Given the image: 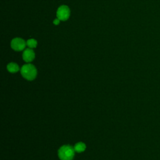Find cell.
<instances>
[{
  "instance_id": "cell-1",
  "label": "cell",
  "mask_w": 160,
  "mask_h": 160,
  "mask_svg": "<svg viewBox=\"0 0 160 160\" xmlns=\"http://www.w3.org/2000/svg\"><path fill=\"white\" fill-rule=\"evenodd\" d=\"M74 149L71 146L64 145L58 150V156L61 160H72L74 156Z\"/></svg>"
},
{
  "instance_id": "cell-2",
  "label": "cell",
  "mask_w": 160,
  "mask_h": 160,
  "mask_svg": "<svg viewBox=\"0 0 160 160\" xmlns=\"http://www.w3.org/2000/svg\"><path fill=\"white\" fill-rule=\"evenodd\" d=\"M21 73L23 78L31 81L36 78L37 70L34 66L31 64H26L22 66L21 69Z\"/></svg>"
},
{
  "instance_id": "cell-3",
  "label": "cell",
  "mask_w": 160,
  "mask_h": 160,
  "mask_svg": "<svg viewBox=\"0 0 160 160\" xmlns=\"http://www.w3.org/2000/svg\"><path fill=\"white\" fill-rule=\"evenodd\" d=\"M56 16L60 21L67 20L70 16V10L68 6L62 5L59 7L56 12Z\"/></svg>"
},
{
  "instance_id": "cell-4",
  "label": "cell",
  "mask_w": 160,
  "mask_h": 160,
  "mask_svg": "<svg viewBox=\"0 0 160 160\" xmlns=\"http://www.w3.org/2000/svg\"><path fill=\"white\" fill-rule=\"evenodd\" d=\"M26 45V42L20 38H14L11 42V48L17 51H22L25 48V46Z\"/></svg>"
},
{
  "instance_id": "cell-5",
  "label": "cell",
  "mask_w": 160,
  "mask_h": 160,
  "mask_svg": "<svg viewBox=\"0 0 160 160\" xmlns=\"http://www.w3.org/2000/svg\"><path fill=\"white\" fill-rule=\"evenodd\" d=\"M35 53L31 48L26 49L22 53V58L26 62H30L34 60Z\"/></svg>"
},
{
  "instance_id": "cell-6",
  "label": "cell",
  "mask_w": 160,
  "mask_h": 160,
  "mask_svg": "<svg viewBox=\"0 0 160 160\" xmlns=\"http://www.w3.org/2000/svg\"><path fill=\"white\" fill-rule=\"evenodd\" d=\"M7 69L11 73H14L19 70V66L15 62H10L7 66Z\"/></svg>"
},
{
  "instance_id": "cell-7",
  "label": "cell",
  "mask_w": 160,
  "mask_h": 160,
  "mask_svg": "<svg viewBox=\"0 0 160 160\" xmlns=\"http://www.w3.org/2000/svg\"><path fill=\"white\" fill-rule=\"evenodd\" d=\"M86 146L84 142H79L75 144L74 149L75 151H76L78 152H83L86 149Z\"/></svg>"
},
{
  "instance_id": "cell-8",
  "label": "cell",
  "mask_w": 160,
  "mask_h": 160,
  "mask_svg": "<svg viewBox=\"0 0 160 160\" xmlns=\"http://www.w3.org/2000/svg\"><path fill=\"white\" fill-rule=\"evenodd\" d=\"M37 44H38V42L36 41V40L34 39H29L26 42V45L29 48H31V49L36 48L37 46Z\"/></svg>"
},
{
  "instance_id": "cell-9",
  "label": "cell",
  "mask_w": 160,
  "mask_h": 160,
  "mask_svg": "<svg viewBox=\"0 0 160 160\" xmlns=\"http://www.w3.org/2000/svg\"><path fill=\"white\" fill-rule=\"evenodd\" d=\"M59 22H60V20H59L58 18H57V19H55L54 20L53 23H54V24H55V25H58V24H59Z\"/></svg>"
}]
</instances>
